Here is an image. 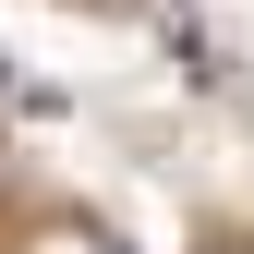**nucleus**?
<instances>
[]
</instances>
